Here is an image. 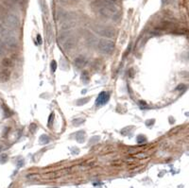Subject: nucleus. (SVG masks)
Returning <instances> with one entry per match:
<instances>
[{"mask_svg":"<svg viewBox=\"0 0 189 188\" xmlns=\"http://www.w3.org/2000/svg\"><path fill=\"white\" fill-rule=\"evenodd\" d=\"M184 87H185V85H184V84H180V85H178V86H177L176 90H177V91H182V90H183Z\"/></svg>","mask_w":189,"mask_h":188,"instance_id":"obj_16","label":"nucleus"},{"mask_svg":"<svg viewBox=\"0 0 189 188\" xmlns=\"http://www.w3.org/2000/svg\"><path fill=\"white\" fill-rule=\"evenodd\" d=\"M109 99H110V94L106 93V92H101L97 98V101H96L97 106H102V105L106 104Z\"/></svg>","mask_w":189,"mask_h":188,"instance_id":"obj_5","label":"nucleus"},{"mask_svg":"<svg viewBox=\"0 0 189 188\" xmlns=\"http://www.w3.org/2000/svg\"><path fill=\"white\" fill-rule=\"evenodd\" d=\"M87 64V59L84 56H80L75 60V65L78 69L82 68Z\"/></svg>","mask_w":189,"mask_h":188,"instance_id":"obj_7","label":"nucleus"},{"mask_svg":"<svg viewBox=\"0 0 189 188\" xmlns=\"http://www.w3.org/2000/svg\"><path fill=\"white\" fill-rule=\"evenodd\" d=\"M6 43L7 44L10 46V48H16L17 46V39L15 38L12 34H6Z\"/></svg>","mask_w":189,"mask_h":188,"instance_id":"obj_6","label":"nucleus"},{"mask_svg":"<svg viewBox=\"0 0 189 188\" xmlns=\"http://www.w3.org/2000/svg\"><path fill=\"white\" fill-rule=\"evenodd\" d=\"M0 149H1V146H0Z\"/></svg>","mask_w":189,"mask_h":188,"instance_id":"obj_18","label":"nucleus"},{"mask_svg":"<svg viewBox=\"0 0 189 188\" xmlns=\"http://www.w3.org/2000/svg\"><path fill=\"white\" fill-rule=\"evenodd\" d=\"M61 1V3H64V4H67V5H69V4H72V3H75L77 0H60Z\"/></svg>","mask_w":189,"mask_h":188,"instance_id":"obj_13","label":"nucleus"},{"mask_svg":"<svg viewBox=\"0 0 189 188\" xmlns=\"http://www.w3.org/2000/svg\"><path fill=\"white\" fill-rule=\"evenodd\" d=\"M37 39H38V41L40 42V44H42V40H41V36H40V35L37 36Z\"/></svg>","mask_w":189,"mask_h":188,"instance_id":"obj_17","label":"nucleus"},{"mask_svg":"<svg viewBox=\"0 0 189 188\" xmlns=\"http://www.w3.org/2000/svg\"><path fill=\"white\" fill-rule=\"evenodd\" d=\"M2 65L4 67H10L12 65V61L10 58H4L2 61Z\"/></svg>","mask_w":189,"mask_h":188,"instance_id":"obj_9","label":"nucleus"},{"mask_svg":"<svg viewBox=\"0 0 189 188\" xmlns=\"http://www.w3.org/2000/svg\"><path fill=\"white\" fill-rule=\"evenodd\" d=\"M10 71L9 69H4L0 73V81L6 82L10 80Z\"/></svg>","mask_w":189,"mask_h":188,"instance_id":"obj_8","label":"nucleus"},{"mask_svg":"<svg viewBox=\"0 0 189 188\" xmlns=\"http://www.w3.org/2000/svg\"><path fill=\"white\" fill-rule=\"evenodd\" d=\"M4 3L10 8H13L15 5L17 4V0H4Z\"/></svg>","mask_w":189,"mask_h":188,"instance_id":"obj_10","label":"nucleus"},{"mask_svg":"<svg viewBox=\"0 0 189 188\" xmlns=\"http://www.w3.org/2000/svg\"><path fill=\"white\" fill-rule=\"evenodd\" d=\"M5 23L7 25V27H9L11 29H15L18 28L20 27V20L18 18V16H16L15 14L10 13L6 16L5 19Z\"/></svg>","mask_w":189,"mask_h":188,"instance_id":"obj_4","label":"nucleus"},{"mask_svg":"<svg viewBox=\"0 0 189 188\" xmlns=\"http://www.w3.org/2000/svg\"><path fill=\"white\" fill-rule=\"evenodd\" d=\"M3 50H4V44L1 40H0V54L3 52Z\"/></svg>","mask_w":189,"mask_h":188,"instance_id":"obj_15","label":"nucleus"},{"mask_svg":"<svg viewBox=\"0 0 189 188\" xmlns=\"http://www.w3.org/2000/svg\"><path fill=\"white\" fill-rule=\"evenodd\" d=\"M89 100H90L89 98H81V99H78V100L77 101V105H83V104H86Z\"/></svg>","mask_w":189,"mask_h":188,"instance_id":"obj_12","label":"nucleus"},{"mask_svg":"<svg viewBox=\"0 0 189 188\" xmlns=\"http://www.w3.org/2000/svg\"><path fill=\"white\" fill-rule=\"evenodd\" d=\"M56 68H57L56 61H51V71H52V72H55Z\"/></svg>","mask_w":189,"mask_h":188,"instance_id":"obj_14","label":"nucleus"},{"mask_svg":"<svg viewBox=\"0 0 189 188\" xmlns=\"http://www.w3.org/2000/svg\"><path fill=\"white\" fill-rule=\"evenodd\" d=\"M98 48H99V51L101 53L110 55V54L114 53L116 45L112 41H109V40H106V39H101L99 42Z\"/></svg>","mask_w":189,"mask_h":188,"instance_id":"obj_2","label":"nucleus"},{"mask_svg":"<svg viewBox=\"0 0 189 188\" xmlns=\"http://www.w3.org/2000/svg\"><path fill=\"white\" fill-rule=\"evenodd\" d=\"M82 80L83 81V82H88L89 81V80H90V77H89V74H88V72H83L82 74Z\"/></svg>","mask_w":189,"mask_h":188,"instance_id":"obj_11","label":"nucleus"},{"mask_svg":"<svg viewBox=\"0 0 189 188\" xmlns=\"http://www.w3.org/2000/svg\"><path fill=\"white\" fill-rule=\"evenodd\" d=\"M91 8L103 18L116 19V16L119 14L116 3L110 0H94L91 3Z\"/></svg>","mask_w":189,"mask_h":188,"instance_id":"obj_1","label":"nucleus"},{"mask_svg":"<svg viewBox=\"0 0 189 188\" xmlns=\"http://www.w3.org/2000/svg\"><path fill=\"white\" fill-rule=\"evenodd\" d=\"M96 31L98 34L108 38H113L116 34V30L112 27H108V26H99L96 28Z\"/></svg>","mask_w":189,"mask_h":188,"instance_id":"obj_3","label":"nucleus"}]
</instances>
